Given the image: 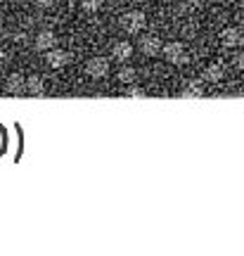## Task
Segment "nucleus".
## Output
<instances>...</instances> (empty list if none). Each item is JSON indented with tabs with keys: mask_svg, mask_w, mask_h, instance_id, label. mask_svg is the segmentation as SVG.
<instances>
[{
	"mask_svg": "<svg viewBox=\"0 0 244 256\" xmlns=\"http://www.w3.org/2000/svg\"><path fill=\"white\" fill-rule=\"evenodd\" d=\"M162 38H156V36H145V38H140V50L145 52L147 57H156V55H162Z\"/></svg>",
	"mask_w": 244,
	"mask_h": 256,
	"instance_id": "423d86ee",
	"label": "nucleus"
},
{
	"mask_svg": "<svg viewBox=\"0 0 244 256\" xmlns=\"http://www.w3.org/2000/svg\"><path fill=\"white\" fill-rule=\"evenodd\" d=\"M185 100H197V98H204V88H202V83L199 81H190L180 92Z\"/></svg>",
	"mask_w": 244,
	"mask_h": 256,
	"instance_id": "9b49d317",
	"label": "nucleus"
},
{
	"mask_svg": "<svg viewBox=\"0 0 244 256\" xmlns=\"http://www.w3.org/2000/svg\"><path fill=\"white\" fill-rule=\"evenodd\" d=\"M145 24H147V19L140 10H130V12H124L118 17V26L124 28V31H128V34H140L145 28Z\"/></svg>",
	"mask_w": 244,
	"mask_h": 256,
	"instance_id": "f257e3e1",
	"label": "nucleus"
},
{
	"mask_svg": "<svg viewBox=\"0 0 244 256\" xmlns=\"http://www.w3.org/2000/svg\"><path fill=\"white\" fill-rule=\"evenodd\" d=\"M2 64H5V50L0 48V66H2Z\"/></svg>",
	"mask_w": 244,
	"mask_h": 256,
	"instance_id": "6ab92c4d",
	"label": "nucleus"
},
{
	"mask_svg": "<svg viewBox=\"0 0 244 256\" xmlns=\"http://www.w3.org/2000/svg\"><path fill=\"white\" fill-rule=\"evenodd\" d=\"M126 95H128V98H145L147 92L142 90V88H138V86H130V88L126 90Z\"/></svg>",
	"mask_w": 244,
	"mask_h": 256,
	"instance_id": "2eb2a0df",
	"label": "nucleus"
},
{
	"mask_svg": "<svg viewBox=\"0 0 244 256\" xmlns=\"http://www.w3.org/2000/svg\"><path fill=\"white\" fill-rule=\"evenodd\" d=\"M204 81H208V83L223 81V66H218V64H208L206 69H204Z\"/></svg>",
	"mask_w": 244,
	"mask_h": 256,
	"instance_id": "f8f14e48",
	"label": "nucleus"
},
{
	"mask_svg": "<svg viewBox=\"0 0 244 256\" xmlns=\"http://www.w3.org/2000/svg\"><path fill=\"white\" fill-rule=\"evenodd\" d=\"M5 147H8V136H5V128L0 126V154L5 152Z\"/></svg>",
	"mask_w": 244,
	"mask_h": 256,
	"instance_id": "dca6fc26",
	"label": "nucleus"
},
{
	"mask_svg": "<svg viewBox=\"0 0 244 256\" xmlns=\"http://www.w3.org/2000/svg\"><path fill=\"white\" fill-rule=\"evenodd\" d=\"M235 62H237V66H240V69H242V72H244V52H240V55H237V60H235Z\"/></svg>",
	"mask_w": 244,
	"mask_h": 256,
	"instance_id": "a211bd4d",
	"label": "nucleus"
},
{
	"mask_svg": "<svg viewBox=\"0 0 244 256\" xmlns=\"http://www.w3.org/2000/svg\"><path fill=\"white\" fill-rule=\"evenodd\" d=\"M86 74L90 76V78H104L109 74V60L104 57H92L86 62Z\"/></svg>",
	"mask_w": 244,
	"mask_h": 256,
	"instance_id": "7ed1b4c3",
	"label": "nucleus"
},
{
	"mask_svg": "<svg viewBox=\"0 0 244 256\" xmlns=\"http://www.w3.org/2000/svg\"><path fill=\"white\" fill-rule=\"evenodd\" d=\"M220 43L226 48H237L240 43H242V34H240V28L235 26H228L220 31Z\"/></svg>",
	"mask_w": 244,
	"mask_h": 256,
	"instance_id": "0eeeda50",
	"label": "nucleus"
},
{
	"mask_svg": "<svg viewBox=\"0 0 244 256\" xmlns=\"http://www.w3.org/2000/svg\"><path fill=\"white\" fill-rule=\"evenodd\" d=\"M81 8L92 14V12H98V10L102 8V0H81Z\"/></svg>",
	"mask_w": 244,
	"mask_h": 256,
	"instance_id": "4468645a",
	"label": "nucleus"
},
{
	"mask_svg": "<svg viewBox=\"0 0 244 256\" xmlns=\"http://www.w3.org/2000/svg\"><path fill=\"white\" fill-rule=\"evenodd\" d=\"M26 92L28 95H36V98L46 92V83H43V78H40L38 74H34V76L26 78Z\"/></svg>",
	"mask_w": 244,
	"mask_h": 256,
	"instance_id": "9d476101",
	"label": "nucleus"
},
{
	"mask_svg": "<svg viewBox=\"0 0 244 256\" xmlns=\"http://www.w3.org/2000/svg\"><path fill=\"white\" fill-rule=\"evenodd\" d=\"M112 55H114L116 62H128V60L133 57V46H130L128 40H118V43H114V48H112Z\"/></svg>",
	"mask_w": 244,
	"mask_h": 256,
	"instance_id": "6e6552de",
	"label": "nucleus"
},
{
	"mask_svg": "<svg viewBox=\"0 0 244 256\" xmlns=\"http://www.w3.org/2000/svg\"><path fill=\"white\" fill-rule=\"evenodd\" d=\"M5 92H10V95H24V92H26V78L19 72L10 74L8 83H5Z\"/></svg>",
	"mask_w": 244,
	"mask_h": 256,
	"instance_id": "20e7f679",
	"label": "nucleus"
},
{
	"mask_svg": "<svg viewBox=\"0 0 244 256\" xmlns=\"http://www.w3.org/2000/svg\"><path fill=\"white\" fill-rule=\"evenodd\" d=\"M162 55L166 57V62L176 64V66H180V64H188V50H185V46L182 43H178V40H173V43H166V46L162 48Z\"/></svg>",
	"mask_w": 244,
	"mask_h": 256,
	"instance_id": "f03ea898",
	"label": "nucleus"
},
{
	"mask_svg": "<svg viewBox=\"0 0 244 256\" xmlns=\"http://www.w3.org/2000/svg\"><path fill=\"white\" fill-rule=\"evenodd\" d=\"M52 2H54V0H36L38 8H52Z\"/></svg>",
	"mask_w": 244,
	"mask_h": 256,
	"instance_id": "f3484780",
	"label": "nucleus"
},
{
	"mask_svg": "<svg viewBox=\"0 0 244 256\" xmlns=\"http://www.w3.org/2000/svg\"><path fill=\"white\" fill-rule=\"evenodd\" d=\"M136 69H133V66H124V69H118V74H116V78L121 83H133L136 81Z\"/></svg>",
	"mask_w": 244,
	"mask_h": 256,
	"instance_id": "ddd939ff",
	"label": "nucleus"
},
{
	"mask_svg": "<svg viewBox=\"0 0 244 256\" xmlns=\"http://www.w3.org/2000/svg\"><path fill=\"white\" fill-rule=\"evenodd\" d=\"M54 46H57V36H54L50 28H43L36 36V50H50Z\"/></svg>",
	"mask_w": 244,
	"mask_h": 256,
	"instance_id": "1a4fd4ad",
	"label": "nucleus"
},
{
	"mask_svg": "<svg viewBox=\"0 0 244 256\" xmlns=\"http://www.w3.org/2000/svg\"><path fill=\"white\" fill-rule=\"evenodd\" d=\"M46 62H48V66H52V69H62L64 64L69 62V52L62 50V48H50L46 55Z\"/></svg>",
	"mask_w": 244,
	"mask_h": 256,
	"instance_id": "39448f33",
	"label": "nucleus"
}]
</instances>
